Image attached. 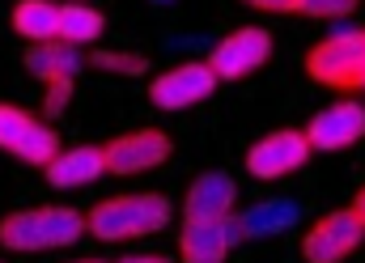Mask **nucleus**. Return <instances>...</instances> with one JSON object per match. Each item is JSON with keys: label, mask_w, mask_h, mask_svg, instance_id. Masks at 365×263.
Listing matches in <instances>:
<instances>
[{"label": "nucleus", "mask_w": 365, "mask_h": 263, "mask_svg": "<svg viewBox=\"0 0 365 263\" xmlns=\"http://www.w3.org/2000/svg\"><path fill=\"white\" fill-rule=\"evenodd\" d=\"M170 221H175V204L162 191H140V195H115L93 204L86 212V234L102 242H128V238L162 234Z\"/></svg>", "instance_id": "1"}, {"label": "nucleus", "mask_w": 365, "mask_h": 263, "mask_svg": "<svg viewBox=\"0 0 365 263\" xmlns=\"http://www.w3.org/2000/svg\"><path fill=\"white\" fill-rule=\"evenodd\" d=\"M86 234V217L77 208L51 204V208H21L0 221V247L4 251H56L73 247Z\"/></svg>", "instance_id": "2"}, {"label": "nucleus", "mask_w": 365, "mask_h": 263, "mask_svg": "<svg viewBox=\"0 0 365 263\" xmlns=\"http://www.w3.org/2000/svg\"><path fill=\"white\" fill-rule=\"evenodd\" d=\"M306 73L310 81L327 89H344V93L365 89V30L336 26L323 43L306 51Z\"/></svg>", "instance_id": "3"}, {"label": "nucleus", "mask_w": 365, "mask_h": 263, "mask_svg": "<svg viewBox=\"0 0 365 263\" xmlns=\"http://www.w3.org/2000/svg\"><path fill=\"white\" fill-rule=\"evenodd\" d=\"M0 149L13 153V158H21L26 166H38V170H43L64 145H60V132H56L47 119L30 115V110H21V106L0 102Z\"/></svg>", "instance_id": "4"}, {"label": "nucleus", "mask_w": 365, "mask_h": 263, "mask_svg": "<svg viewBox=\"0 0 365 263\" xmlns=\"http://www.w3.org/2000/svg\"><path fill=\"white\" fill-rule=\"evenodd\" d=\"M268 56H272V34L264 26H238L234 34H225L212 47V56L204 64L212 68L217 81H242V77L259 73L268 64Z\"/></svg>", "instance_id": "5"}, {"label": "nucleus", "mask_w": 365, "mask_h": 263, "mask_svg": "<svg viewBox=\"0 0 365 263\" xmlns=\"http://www.w3.org/2000/svg\"><path fill=\"white\" fill-rule=\"evenodd\" d=\"M170 153H175V140L162 128H136V132H123L110 145H102L106 175H145V170L166 166Z\"/></svg>", "instance_id": "6"}, {"label": "nucleus", "mask_w": 365, "mask_h": 263, "mask_svg": "<svg viewBox=\"0 0 365 263\" xmlns=\"http://www.w3.org/2000/svg\"><path fill=\"white\" fill-rule=\"evenodd\" d=\"M365 238V225L353 217V208H336L302 234V259L306 263H344Z\"/></svg>", "instance_id": "7"}, {"label": "nucleus", "mask_w": 365, "mask_h": 263, "mask_svg": "<svg viewBox=\"0 0 365 263\" xmlns=\"http://www.w3.org/2000/svg\"><path fill=\"white\" fill-rule=\"evenodd\" d=\"M310 153H340L349 145H357L365 136V102L357 98H340L331 106H323L306 128H302Z\"/></svg>", "instance_id": "8"}, {"label": "nucleus", "mask_w": 365, "mask_h": 263, "mask_svg": "<svg viewBox=\"0 0 365 263\" xmlns=\"http://www.w3.org/2000/svg\"><path fill=\"white\" fill-rule=\"evenodd\" d=\"M310 162V145L302 136V128H276L268 136H259L251 149H247V175L251 178H284L293 170H302Z\"/></svg>", "instance_id": "9"}, {"label": "nucleus", "mask_w": 365, "mask_h": 263, "mask_svg": "<svg viewBox=\"0 0 365 263\" xmlns=\"http://www.w3.org/2000/svg\"><path fill=\"white\" fill-rule=\"evenodd\" d=\"M212 89H217L212 68H208L204 60H187V64L166 68L162 77H153V86H149V102H153L158 110H187V106L212 98Z\"/></svg>", "instance_id": "10"}, {"label": "nucleus", "mask_w": 365, "mask_h": 263, "mask_svg": "<svg viewBox=\"0 0 365 263\" xmlns=\"http://www.w3.org/2000/svg\"><path fill=\"white\" fill-rule=\"evenodd\" d=\"M234 200H238V182L234 178L225 170H204V175L191 178V187H187L182 217L187 221H225L234 212Z\"/></svg>", "instance_id": "11"}, {"label": "nucleus", "mask_w": 365, "mask_h": 263, "mask_svg": "<svg viewBox=\"0 0 365 263\" xmlns=\"http://www.w3.org/2000/svg\"><path fill=\"white\" fill-rule=\"evenodd\" d=\"M43 175L51 187H60V191H73V187H90L93 178L106 175V162H102V145H77V149H60L47 166H43Z\"/></svg>", "instance_id": "12"}, {"label": "nucleus", "mask_w": 365, "mask_h": 263, "mask_svg": "<svg viewBox=\"0 0 365 263\" xmlns=\"http://www.w3.org/2000/svg\"><path fill=\"white\" fill-rule=\"evenodd\" d=\"M21 64L34 81H56V77H77L86 68V56H81V47H73L64 38H47V43H30Z\"/></svg>", "instance_id": "13"}, {"label": "nucleus", "mask_w": 365, "mask_h": 263, "mask_svg": "<svg viewBox=\"0 0 365 263\" xmlns=\"http://www.w3.org/2000/svg\"><path fill=\"white\" fill-rule=\"evenodd\" d=\"M234 221L242 230V242L247 238H276V234H289L302 221V208H297V200H259L255 208L234 212Z\"/></svg>", "instance_id": "14"}, {"label": "nucleus", "mask_w": 365, "mask_h": 263, "mask_svg": "<svg viewBox=\"0 0 365 263\" xmlns=\"http://www.w3.org/2000/svg\"><path fill=\"white\" fill-rule=\"evenodd\" d=\"M234 247L225 238V221H182L179 255L182 263H225Z\"/></svg>", "instance_id": "15"}, {"label": "nucleus", "mask_w": 365, "mask_h": 263, "mask_svg": "<svg viewBox=\"0 0 365 263\" xmlns=\"http://www.w3.org/2000/svg\"><path fill=\"white\" fill-rule=\"evenodd\" d=\"M13 30L26 43H47L60 34V4L51 0H17L13 4Z\"/></svg>", "instance_id": "16"}, {"label": "nucleus", "mask_w": 365, "mask_h": 263, "mask_svg": "<svg viewBox=\"0 0 365 263\" xmlns=\"http://www.w3.org/2000/svg\"><path fill=\"white\" fill-rule=\"evenodd\" d=\"M102 30H106V17L86 4V0H73V4H60V34L56 38H64V43H73V47H93L98 38H102Z\"/></svg>", "instance_id": "17"}, {"label": "nucleus", "mask_w": 365, "mask_h": 263, "mask_svg": "<svg viewBox=\"0 0 365 263\" xmlns=\"http://www.w3.org/2000/svg\"><path fill=\"white\" fill-rule=\"evenodd\" d=\"M86 64L98 73H115V77H145L149 73V60L140 51H93Z\"/></svg>", "instance_id": "18"}, {"label": "nucleus", "mask_w": 365, "mask_h": 263, "mask_svg": "<svg viewBox=\"0 0 365 263\" xmlns=\"http://www.w3.org/2000/svg\"><path fill=\"white\" fill-rule=\"evenodd\" d=\"M361 0H297V13L314 17V21H340L349 13H357Z\"/></svg>", "instance_id": "19"}, {"label": "nucleus", "mask_w": 365, "mask_h": 263, "mask_svg": "<svg viewBox=\"0 0 365 263\" xmlns=\"http://www.w3.org/2000/svg\"><path fill=\"white\" fill-rule=\"evenodd\" d=\"M43 86H47V98H43L47 119L64 115L68 110V98H73V77H56V81H43Z\"/></svg>", "instance_id": "20"}, {"label": "nucleus", "mask_w": 365, "mask_h": 263, "mask_svg": "<svg viewBox=\"0 0 365 263\" xmlns=\"http://www.w3.org/2000/svg\"><path fill=\"white\" fill-rule=\"evenodd\" d=\"M259 13H297V0H242Z\"/></svg>", "instance_id": "21"}, {"label": "nucleus", "mask_w": 365, "mask_h": 263, "mask_svg": "<svg viewBox=\"0 0 365 263\" xmlns=\"http://www.w3.org/2000/svg\"><path fill=\"white\" fill-rule=\"evenodd\" d=\"M119 263H175V259H166V255H123Z\"/></svg>", "instance_id": "22"}, {"label": "nucleus", "mask_w": 365, "mask_h": 263, "mask_svg": "<svg viewBox=\"0 0 365 263\" xmlns=\"http://www.w3.org/2000/svg\"><path fill=\"white\" fill-rule=\"evenodd\" d=\"M349 208H353V217H357V221L365 225V187L357 191V195H353V204H349Z\"/></svg>", "instance_id": "23"}, {"label": "nucleus", "mask_w": 365, "mask_h": 263, "mask_svg": "<svg viewBox=\"0 0 365 263\" xmlns=\"http://www.w3.org/2000/svg\"><path fill=\"white\" fill-rule=\"evenodd\" d=\"M149 4H175V0H149Z\"/></svg>", "instance_id": "24"}, {"label": "nucleus", "mask_w": 365, "mask_h": 263, "mask_svg": "<svg viewBox=\"0 0 365 263\" xmlns=\"http://www.w3.org/2000/svg\"><path fill=\"white\" fill-rule=\"evenodd\" d=\"M73 263H102V259H73Z\"/></svg>", "instance_id": "25"}]
</instances>
